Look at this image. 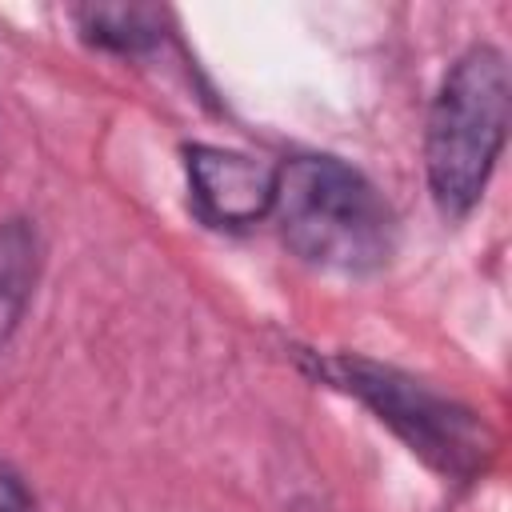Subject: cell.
Listing matches in <instances>:
<instances>
[{"label": "cell", "mask_w": 512, "mask_h": 512, "mask_svg": "<svg viewBox=\"0 0 512 512\" xmlns=\"http://www.w3.org/2000/svg\"><path fill=\"white\" fill-rule=\"evenodd\" d=\"M276 224L284 244L328 272L364 276L392 260L396 216L380 188L336 156H296L276 168Z\"/></svg>", "instance_id": "cell-1"}, {"label": "cell", "mask_w": 512, "mask_h": 512, "mask_svg": "<svg viewBox=\"0 0 512 512\" xmlns=\"http://www.w3.org/2000/svg\"><path fill=\"white\" fill-rule=\"evenodd\" d=\"M512 76L492 44H472L444 72L424 128V172L436 208L448 220L468 216L500 160L508 136Z\"/></svg>", "instance_id": "cell-2"}, {"label": "cell", "mask_w": 512, "mask_h": 512, "mask_svg": "<svg viewBox=\"0 0 512 512\" xmlns=\"http://www.w3.org/2000/svg\"><path fill=\"white\" fill-rule=\"evenodd\" d=\"M320 372L336 388L364 400L376 412V420L388 424L436 472L452 480H472L476 472H484L496 448V436L472 408L440 396L424 380H412L364 356H328Z\"/></svg>", "instance_id": "cell-3"}, {"label": "cell", "mask_w": 512, "mask_h": 512, "mask_svg": "<svg viewBox=\"0 0 512 512\" xmlns=\"http://www.w3.org/2000/svg\"><path fill=\"white\" fill-rule=\"evenodd\" d=\"M184 168L200 216L216 228H248L272 212L276 164L216 144H188Z\"/></svg>", "instance_id": "cell-4"}, {"label": "cell", "mask_w": 512, "mask_h": 512, "mask_svg": "<svg viewBox=\"0 0 512 512\" xmlns=\"http://www.w3.org/2000/svg\"><path fill=\"white\" fill-rule=\"evenodd\" d=\"M40 280V236L32 220L12 216L0 224V348L20 328Z\"/></svg>", "instance_id": "cell-5"}, {"label": "cell", "mask_w": 512, "mask_h": 512, "mask_svg": "<svg viewBox=\"0 0 512 512\" xmlns=\"http://www.w3.org/2000/svg\"><path fill=\"white\" fill-rule=\"evenodd\" d=\"M80 28L92 44L116 52H140L160 44V12L152 8H88L80 12Z\"/></svg>", "instance_id": "cell-6"}, {"label": "cell", "mask_w": 512, "mask_h": 512, "mask_svg": "<svg viewBox=\"0 0 512 512\" xmlns=\"http://www.w3.org/2000/svg\"><path fill=\"white\" fill-rule=\"evenodd\" d=\"M0 512H36V496L12 464H0Z\"/></svg>", "instance_id": "cell-7"}]
</instances>
